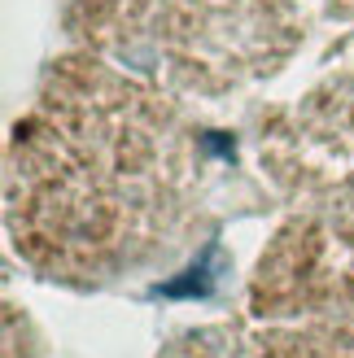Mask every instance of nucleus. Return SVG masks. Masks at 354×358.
<instances>
[{
	"label": "nucleus",
	"instance_id": "nucleus-1",
	"mask_svg": "<svg viewBox=\"0 0 354 358\" xmlns=\"http://www.w3.org/2000/svg\"><path fill=\"white\" fill-rule=\"evenodd\" d=\"M192 149L145 87L87 66L40 101L9 149V231L31 266L114 275L188 219Z\"/></svg>",
	"mask_w": 354,
	"mask_h": 358
},
{
	"label": "nucleus",
	"instance_id": "nucleus-2",
	"mask_svg": "<svg viewBox=\"0 0 354 358\" xmlns=\"http://www.w3.org/2000/svg\"><path fill=\"white\" fill-rule=\"evenodd\" d=\"M250 306L258 319L328 324L354 310V223L337 214H297L262 254Z\"/></svg>",
	"mask_w": 354,
	"mask_h": 358
},
{
	"label": "nucleus",
	"instance_id": "nucleus-3",
	"mask_svg": "<svg viewBox=\"0 0 354 358\" xmlns=\"http://www.w3.org/2000/svg\"><path fill=\"white\" fill-rule=\"evenodd\" d=\"M175 358H354V336L337 324H297L267 332H201Z\"/></svg>",
	"mask_w": 354,
	"mask_h": 358
}]
</instances>
